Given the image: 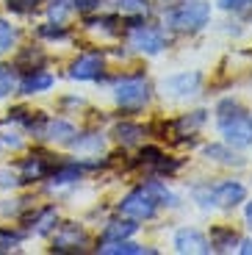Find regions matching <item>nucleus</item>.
I'll return each instance as SVG.
<instances>
[{"mask_svg": "<svg viewBox=\"0 0 252 255\" xmlns=\"http://www.w3.org/2000/svg\"><path fill=\"white\" fill-rule=\"evenodd\" d=\"M161 158H164V153H161L158 147H144V150H141V155H139V164H144V166H155Z\"/></svg>", "mask_w": 252, "mask_h": 255, "instance_id": "cd10ccee", "label": "nucleus"}, {"mask_svg": "<svg viewBox=\"0 0 252 255\" xmlns=\"http://www.w3.org/2000/svg\"><path fill=\"white\" fill-rule=\"evenodd\" d=\"M53 83H56V78L50 72H44L42 67H36V70H25V78L19 81V92L22 95H39V92H47Z\"/></svg>", "mask_w": 252, "mask_h": 255, "instance_id": "f8f14e48", "label": "nucleus"}, {"mask_svg": "<svg viewBox=\"0 0 252 255\" xmlns=\"http://www.w3.org/2000/svg\"><path fill=\"white\" fill-rule=\"evenodd\" d=\"M67 11H70V3H67V0H53V6H50V17L56 19V22H61V19L67 17Z\"/></svg>", "mask_w": 252, "mask_h": 255, "instance_id": "c85d7f7f", "label": "nucleus"}, {"mask_svg": "<svg viewBox=\"0 0 252 255\" xmlns=\"http://www.w3.org/2000/svg\"><path fill=\"white\" fill-rule=\"evenodd\" d=\"M83 242H86V233H83L81 225L67 222L58 228L56 242H53V253H81Z\"/></svg>", "mask_w": 252, "mask_h": 255, "instance_id": "1a4fd4ad", "label": "nucleus"}, {"mask_svg": "<svg viewBox=\"0 0 252 255\" xmlns=\"http://www.w3.org/2000/svg\"><path fill=\"white\" fill-rule=\"evenodd\" d=\"M158 205H177V197L166 186L152 180L147 186H139V189L127 191L120 203V214H125L127 219H152Z\"/></svg>", "mask_w": 252, "mask_h": 255, "instance_id": "f257e3e1", "label": "nucleus"}, {"mask_svg": "<svg viewBox=\"0 0 252 255\" xmlns=\"http://www.w3.org/2000/svg\"><path fill=\"white\" fill-rule=\"evenodd\" d=\"M56 169V161L47 153H31L28 158L19 161V180L22 183H33V180L50 178V172Z\"/></svg>", "mask_w": 252, "mask_h": 255, "instance_id": "423d86ee", "label": "nucleus"}, {"mask_svg": "<svg viewBox=\"0 0 252 255\" xmlns=\"http://www.w3.org/2000/svg\"><path fill=\"white\" fill-rule=\"evenodd\" d=\"M14 86H17V75H14V67H8V64H0V100L11 95Z\"/></svg>", "mask_w": 252, "mask_h": 255, "instance_id": "aec40b11", "label": "nucleus"}, {"mask_svg": "<svg viewBox=\"0 0 252 255\" xmlns=\"http://www.w3.org/2000/svg\"><path fill=\"white\" fill-rule=\"evenodd\" d=\"M72 136H75V128L64 120H47L42 128V136L39 139H50V141H67L70 144Z\"/></svg>", "mask_w": 252, "mask_h": 255, "instance_id": "ddd939ff", "label": "nucleus"}, {"mask_svg": "<svg viewBox=\"0 0 252 255\" xmlns=\"http://www.w3.org/2000/svg\"><path fill=\"white\" fill-rule=\"evenodd\" d=\"M70 144H72V150H78V153H100V150H103V139H100V136H83V139H72Z\"/></svg>", "mask_w": 252, "mask_h": 255, "instance_id": "412c9836", "label": "nucleus"}, {"mask_svg": "<svg viewBox=\"0 0 252 255\" xmlns=\"http://www.w3.org/2000/svg\"><path fill=\"white\" fill-rule=\"evenodd\" d=\"M241 247H239V253L241 255H252V239H244V242H239Z\"/></svg>", "mask_w": 252, "mask_h": 255, "instance_id": "f704fd0d", "label": "nucleus"}, {"mask_svg": "<svg viewBox=\"0 0 252 255\" xmlns=\"http://www.w3.org/2000/svg\"><path fill=\"white\" fill-rule=\"evenodd\" d=\"M3 144H11V147H19V144H22V139H19L17 133H3Z\"/></svg>", "mask_w": 252, "mask_h": 255, "instance_id": "72a5a7b5", "label": "nucleus"}, {"mask_svg": "<svg viewBox=\"0 0 252 255\" xmlns=\"http://www.w3.org/2000/svg\"><path fill=\"white\" fill-rule=\"evenodd\" d=\"M205 155L208 158H214V161H219V164H236V166H244V158L241 155H236V153H230L227 147H222V144H208L205 147Z\"/></svg>", "mask_w": 252, "mask_h": 255, "instance_id": "6ab92c4d", "label": "nucleus"}, {"mask_svg": "<svg viewBox=\"0 0 252 255\" xmlns=\"http://www.w3.org/2000/svg\"><path fill=\"white\" fill-rule=\"evenodd\" d=\"M114 97H117V106H120V109L139 111V109H144L147 100H150V83H147L144 78H125V81L117 83Z\"/></svg>", "mask_w": 252, "mask_h": 255, "instance_id": "39448f33", "label": "nucleus"}, {"mask_svg": "<svg viewBox=\"0 0 252 255\" xmlns=\"http://www.w3.org/2000/svg\"><path fill=\"white\" fill-rule=\"evenodd\" d=\"M130 45L136 50L147 53V56H158V53L166 47V39L164 33L158 31V28H150V25H133L130 28Z\"/></svg>", "mask_w": 252, "mask_h": 255, "instance_id": "0eeeda50", "label": "nucleus"}, {"mask_svg": "<svg viewBox=\"0 0 252 255\" xmlns=\"http://www.w3.org/2000/svg\"><path fill=\"white\" fill-rule=\"evenodd\" d=\"M42 61H44L42 50H33V47H28L25 53H19V58H17V61H14V67H19V70H22L25 64H31L28 70H36V67H39V64H42Z\"/></svg>", "mask_w": 252, "mask_h": 255, "instance_id": "b1692460", "label": "nucleus"}, {"mask_svg": "<svg viewBox=\"0 0 252 255\" xmlns=\"http://www.w3.org/2000/svg\"><path fill=\"white\" fill-rule=\"evenodd\" d=\"M236 244H239V236H236L230 228H214V230H211V250L230 253Z\"/></svg>", "mask_w": 252, "mask_h": 255, "instance_id": "a211bd4d", "label": "nucleus"}, {"mask_svg": "<svg viewBox=\"0 0 252 255\" xmlns=\"http://www.w3.org/2000/svg\"><path fill=\"white\" fill-rule=\"evenodd\" d=\"M0 186H17V178L8 169H0Z\"/></svg>", "mask_w": 252, "mask_h": 255, "instance_id": "473e14b6", "label": "nucleus"}, {"mask_svg": "<svg viewBox=\"0 0 252 255\" xmlns=\"http://www.w3.org/2000/svg\"><path fill=\"white\" fill-rule=\"evenodd\" d=\"M247 189L239 180H225L216 186H197L194 189V200L202 208H233V205L244 203Z\"/></svg>", "mask_w": 252, "mask_h": 255, "instance_id": "7ed1b4c3", "label": "nucleus"}, {"mask_svg": "<svg viewBox=\"0 0 252 255\" xmlns=\"http://www.w3.org/2000/svg\"><path fill=\"white\" fill-rule=\"evenodd\" d=\"M175 250L177 253H200V255H208L211 253V242L202 236L200 230L194 228H183L175 233Z\"/></svg>", "mask_w": 252, "mask_h": 255, "instance_id": "9b49d317", "label": "nucleus"}, {"mask_svg": "<svg viewBox=\"0 0 252 255\" xmlns=\"http://www.w3.org/2000/svg\"><path fill=\"white\" fill-rule=\"evenodd\" d=\"M205 117H208V111H194V114H189V117H183V120H177L175 122V128H180V130H197V128L205 122Z\"/></svg>", "mask_w": 252, "mask_h": 255, "instance_id": "393cba45", "label": "nucleus"}, {"mask_svg": "<svg viewBox=\"0 0 252 255\" xmlns=\"http://www.w3.org/2000/svg\"><path fill=\"white\" fill-rule=\"evenodd\" d=\"M120 6L125 8V11H136V14H144L147 6L141 3V0H120Z\"/></svg>", "mask_w": 252, "mask_h": 255, "instance_id": "7c9ffc66", "label": "nucleus"}, {"mask_svg": "<svg viewBox=\"0 0 252 255\" xmlns=\"http://www.w3.org/2000/svg\"><path fill=\"white\" fill-rule=\"evenodd\" d=\"M114 136H117V141H120V144L133 147V144H139V141L144 139V128L133 125V122H120V125L114 128Z\"/></svg>", "mask_w": 252, "mask_h": 255, "instance_id": "dca6fc26", "label": "nucleus"}, {"mask_svg": "<svg viewBox=\"0 0 252 255\" xmlns=\"http://www.w3.org/2000/svg\"><path fill=\"white\" fill-rule=\"evenodd\" d=\"M19 242H22V233H19V230L0 228V253H11Z\"/></svg>", "mask_w": 252, "mask_h": 255, "instance_id": "4be33fe9", "label": "nucleus"}, {"mask_svg": "<svg viewBox=\"0 0 252 255\" xmlns=\"http://www.w3.org/2000/svg\"><path fill=\"white\" fill-rule=\"evenodd\" d=\"M133 233H136V219H117L106 225L100 242H122V239H130Z\"/></svg>", "mask_w": 252, "mask_h": 255, "instance_id": "4468645a", "label": "nucleus"}, {"mask_svg": "<svg viewBox=\"0 0 252 255\" xmlns=\"http://www.w3.org/2000/svg\"><path fill=\"white\" fill-rule=\"evenodd\" d=\"M216 122L227 144L250 147L252 144V117L236 100H222L216 106Z\"/></svg>", "mask_w": 252, "mask_h": 255, "instance_id": "f03ea898", "label": "nucleus"}, {"mask_svg": "<svg viewBox=\"0 0 252 255\" xmlns=\"http://www.w3.org/2000/svg\"><path fill=\"white\" fill-rule=\"evenodd\" d=\"M103 75V53H83L70 67V78L75 81H95Z\"/></svg>", "mask_w": 252, "mask_h": 255, "instance_id": "9d476101", "label": "nucleus"}, {"mask_svg": "<svg viewBox=\"0 0 252 255\" xmlns=\"http://www.w3.org/2000/svg\"><path fill=\"white\" fill-rule=\"evenodd\" d=\"M211 17V3L205 0H186L177 8H172L166 14V22H169L175 31H200L202 25H208Z\"/></svg>", "mask_w": 252, "mask_h": 255, "instance_id": "20e7f679", "label": "nucleus"}, {"mask_svg": "<svg viewBox=\"0 0 252 255\" xmlns=\"http://www.w3.org/2000/svg\"><path fill=\"white\" fill-rule=\"evenodd\" d=\"M14 42H17V28L0 17V53H6Z\"/></svg>", "mask_w": 252, "mask_h": 255, "instance_id": "5701e85b", "label": "nucleus"}, {"mask_svg": "<svg viewBox=\"0 0 252 255\" xmlns=\"http://www.w3.org/2000/svg\"><path fill=\"white\" fill-rule=\"evenodd\" d=\"M58 222V211L53 208V205H47V208H42L39 214H33V233L36 236H47L53 228H56Z\"/></svg>", "mask_w": 252, "mask_h": 255, "instance_id": "f3484780", "label": "nucleus"}, {"mask_svg": "<svg viewBox=\"0 0 252 255\" xmlns=\"http://www.w3.org/2000/svg\"><path fill=\"white\" fill-rule=\"evenodd\" d=\"M39 36H44V39H67L70 33H67V28H64L61 22H56V25H39Z\"/></svg>", "mask_w": 252, "mask_h": 255, "instance_id": "a878e982", "label": "nucleus"}, {"mask_svg": "<svg viewBox=\"0 0 252 255\" xmlns=\"http://www.w3.org/2000/svg\"><path fill=\"white\" fill-rule=\"evenodd\" d=\"M202 75L200 72H180V75H172L161 81V89H164L166 97H189L200 89Z\"/></svg>", "mask_w": 252, "mask_h": 255, "instance_id": "6e6552de", "label": "nucleus"}, {"mask_svg": "<svg viewBox=\"0 0 252 255\" xmlns=\"http://www.w3.org/2000/svg\"><path fill=\"white\" fill-rule=\"evenodd\" d=\"M39 3H44V0H6V6L11 8V11H17V14H28V11H33V8L39 6Z\"/></svg>", "mask_w": 252, "mask_h": 255, "instance_id": "bb28decb", "label": "nucleus"}, {"mask_svg": "<svg viewBox=\"0 0 252 255\" xmlns=\"http://www.w3.org/2000/svg\"><path fill=\"white\" fill-rule=\"evenodd\" d=\"M97 253H103V255H141V253H155V250H144L139 244L122 239V242H100Z\"/></svg>", "mask_w": 252, "mask_h": 255, "instance_id": "2eb2a0df", "label": "nucleus"}, {"mask_svg": "<svg viewBox=\"0 0 252 255\" xmlns=\"http://www.w3.org/2000/svg\"><path fill=\"white\" fill-rule=\"evenodd\" d=\"M252 0H219V6L225 8V11H241V8H247Z\"/></svg>", "mask_w": 252, "mask_h": 255, "instance_id": "c756f323", "label": "nucleus"}, {"mask_svg": "<svg viewBox=\"0 0 252 255\" xmlns=\"http://www.w3.org/2000/svg\"><path fill=\"white\" fill-rule=\"evenodd\" d=\"M100 6V0H75V8L78 11H92V8Z\"/></svg>", "mask_w": 252, "mask_h": 255, "instance_id": "2f4dec72", "label": "nucleus"}, {"mask_svg": "<svg viewBox=\"0 0 252 255\" xmlns=\"http://www.w3.org/2000/svg\"><path fill=\"white\" fill-rule=\"evenodd\" d=\"M247 225H250V228H252V203L247 205Z\"/></svg>", "mask_w": 252, "mask_h": 255, "instance_id": "c9c22d12", "label": "nucleus"}]
</instances>
